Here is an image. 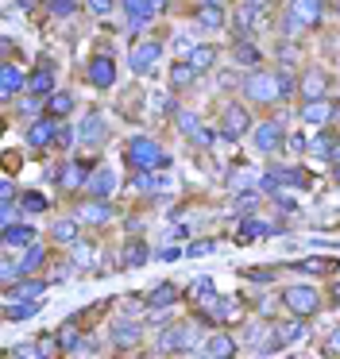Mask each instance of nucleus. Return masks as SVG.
Wrapping results in <instances>:
<instances>
[{"label":"nucleus","mask_w":340,"mask_h":359,"mask_svg":"<svg viewBox=\"0 0 340 359\" xmlns=\"http://www.w3.org/2000/svg\"><path fill=\"white\" fill-rule=\"evenodd\" d=\"M128 163L136 166V170H162V166H170V158L155 140L136 135V140H128Z\"/></svg>","instance_id":"f257e3e1"},{"label":"nucleus","mask_w":340,"mask_h":359,"mask_svg":"<svg viewBox=\"0 0 340 359\" xmlns=\"http://www.w3.org/2000/svg\"><path fill=\"white\" fill-rule=\"evenodd\" d=\"M244 97L255 104H270V101H282V86H278V74L267 70H251L244 78Z\"/></svg>","instance_id":"f03ea898"},{"label":"nucleus","mask_w":340,"mask_h":359,"mask_svg":"<svg viewBox=\"0 0 340 359\" xmlns=\"http://www.w3.org/2000/svg\"><path fill=\"white\" fill-rule=\"evenodd\" d=\"M282 302H286V309H290L294 317H313V313L321 309V294H317L313 286H286Z\"/></svg>","instance_id":"7ed1b4c3"},{"label":"nucleus","mask_w":340,"mask_h":359,"mask_svg":"<svg viewBox=\"0 0 340 359\" xmlns=\"http://www.w3.org/2000/svg\"><path fill=\"white\" fill-rule=\"evenodd\" d=\"M159 58H162V43L159 39H143V43H136V47H131L128 66L136 74H151L155 66H159Z\"/></svg>","instance_id":"20e7f679"},{"label":"nucleus","mask_w":340,"mask_h":359,"mask_svg":"<svg viewBox=\"0 0 340 359\" xmlns=\"http://www.w3.org/2000/svg\"><path fill=\"white\" fill-rule=\"evenodd\" d=\"M221 128H224V140L228 143H236V140H244V132L251 128V116H247V109L244 104H228L224 109V120H221Z\"/></svg>","instance_id":"39448f33"},{"label":"nucleus","mask_w":340,"mask_h":359,"mask_svg":"<svg viewBox=\"0 0 340 359\" xmlns=\"http://www.w3.org/2000/svg\"><path fill=\"white\" fill-rule=\"evenodd\" d=\"M197 340V332H193L190 325H174L166 328V332L159 336V351L162 355H174V351H190V344Z\"/></svg>","instance_id":"423d86ee"},{"label":"nucleus","mask_w":340,"mask_h":359,"mask_svg":"<svg viewBox=\"0 0 340 359\" xmlns=\"http://www.w3.org/2000/svg\"><path fill=\"white\" fill-rule=\"evenodd\" d=\"M85 78H89V86H97V89H108L116 81V62L108 55H97L89 62V70H85Z\"/></svg>","instance_id":"0eeeda50"},{"label":"nucleus","mask_w":340,"mask_h":359,"mask_svg":"<svg viewBox=\"0 0 340 359\" xmlns=\"http://www.w3.org/2000/svg\"><path fill=\"white\" fill-rule=\"evenodd\" d=\"M321 0H290V20H298L301 27H317L321 24Z\"/></svg>","instance_id":"6e6552de"},{"label":"nucleus","mask_w":340,"mask_h":359,"mask_svg":"<svg viewBox=\"0 0 340 359\" xmlns=\"http://www.w3.org/2000/svg\"><path fill=\"white\" fill-rule=\"evenodd\" d=\"M105 135H108V128H105V120H100L97 112H89V116L81 120V128H77V140H81L85 147H100Z\"/></svg>","instance_id":"1a4fd4ad"},{"label":"nucleus","mask_w":340,"mask_h":359,"mask_svg":"<svg viewBox=\"0 0 340 359\" xmlns=\"http://www.w3.org/2000/svg\"><path fill=\"white\" fill-rule=\"evenodd\" d=\"M205 317H213L216 325H232V320H240L244 317V313H240V297H216V302L205 309Z\"/></svg>","instance_id":"9d476101"},{"label":"nucleus","mask_w":340,"mask_h":359,"mask_svg":"<svg viewBox=\"0 0 340 359\" xmlns=\"http://www.w3.org/2000/svg\"><path fill=\"white\" fill-rule=\"evenodd\" d=\"M255 147L263 151V155H270V151L282 147V124H275V120H267V124L255 128Z\"/></svg>","instance_id":"9b49d317"},{"label":"nucleus","mask_w":340,"mask_h":359,"mask_svg":"<svg viewBox=\"0 0 340 359\" xmlns=\"http://www.w3.org/2000/svg\"><path fill=\"white\" fill-rule=\"evenodd\" d=\"M275 232H282V224H270V220H255V217H247L244 224L236 228V240H240V243H247V240H259V236H275Z\"/></svg>","instance_id":"f8f14e48"},{"label":"nucleus","mask_w":340,"mask_h":359,"mask_svg":"<svg viewBox=\"0 0 340 359\" xmlns=\"http://www.w3.org/2000/svg\"><path fill=\"white\" fill-rule=\"evenodd\" d=\"M298 89L306 101H321V97H329V78H325V70H306Z\"/></svg>","instance_id":"ddd939ff"},{"label":"nucleus","mask_w":340,"mask_h":359,"mask_svg":"<svg viewBox=\"0 0 340 359\" xmlns=\"http://www.w3.org/2000/svg\"><path fill=\"white\" fill-rule=\"evenodd\" d=\"M77 220H85V224H108V220H112V205H108L105 197H93L89 205L77 209Z\"/></svg>","instance_id":"4468645a"},{"label":"nucleus","mask_w":340,"mask_h":359,"mask_svg":"<svg viewBox=\"0 0 340 359\" xmlns=\"http://www.w3.org/2000/svg\"><path fill=\"white\" fill-rule=\"evenodd\" d=\"M332 116H336V104H332L329 97L301 104V120H306V124H325V120H332Z\"/></svg>","instance_id":"2eb2a0df"},{"label":"nucleus","mask_w":340,"mask_h":359,"mask_svg":"<svg viewBox=\"0 0 340 359\" xmlns=\"http://www.w3.org/2000/svg\"><path fill=\"white\" fill-rule=\"evenodd\" d=\"M178 297H182V290H178L174 282H159V286L147 294V309H170Z\"/></svg>","instance_id":"dca6fc26"},{"label":"nucleus","mask_w":340,"mask_h":359,"mask_svg":"<svg viewBox=\"0 0 340 359\" xmlns=\"http://www.w3.org/2000/svg\"><path fill=\"white\" fill-rule=\"evenodd\" d=\"M20 89H27V78H23L20 66L8 62V66H4V74H0V97H4V101H12V97L20 93Z\"/></svg>","instance_id":"f3484780"},{"label":"nucleus","mask_w":340,"mask_h":359,"mask_svg":"<svg viewBox=\"0 0 340 359\" xmlns=\"http://www.w3.org/2000/svg\"><path fill=\"white\" fill-rule=\"evenodd\" d=\"M85 178H89V170H85L81 163H62V170H58V186L62 189H85Z\"/></svg>","instance_id":"a211bd4d"},{"label":"nucleus","mask_w":340,"mask_h":359,"mask_svg":"<svg viewBox=\"0 0 340 359\" xmlns=\"http://www.w3.org/2000/svg\"><path fill=\"white\" fill-rule=\"evenodd\" d=\"M85 189H89V197H112L116 174L112 170H93L89 178H85Z\"/></svg>","instance_id":"6ab92c4d"},{"label":"nucleus","mask_w":340,"mask_h":359,"mask_svg":"<svg viewBox=\"0 0 340 359\" xmlns=\"http://www.w3.org/2000/svg\"><path fill=\"white\" fill-rule=\"evenodd\" d=\"M43 290H46V282H35V278H27V274H23V282H15V286H8L4 302H31V297H39Z\"/></svg>","instance_id":"aec40b11"},{"label":"nucleus","mask_w":340,"mask_h":359,"mask_svg":"<svg viewBox=\"0 0 340 359\" xmlns=\"http://www.w3.org/2000/svg\"><path fill=\"white\" fill-rule=\"evenodd\" d=\"M54 132H58V124H54V116H46V120H35V124L27 128V143H31V147H46V143H54Z\"/></svg>","instance_id":"412c9836"},{"label":"nucleus","mask_w":340,"mask_h":359,"mask_svg":"<svg viewBox=\"0 0 340 359\" xmlns=\"http://www.w3.org/2000/svg\"><path fill=\"white\" fill-rule=\"evenodd\" d=\"M201 351H205V355H213V359H228V355H236V340H232L228 332H213Z\"/></svg>","instance_id":"4be33fe9"},{"label":"nucleus","mask_w":340,"mask_h":359,"mask_svg":"<svg viewBox=\"0 0 340 359\" xmlns=\"http://www.w3.org/2000/svg\"><path fill=\"white\" fill-rule=\"evenodd\" d=\"M112 340L120 344V348H136V344L143 340V328H139L136 320H116V325H112Z\"/></svg>","instance_id":"5701e85b"},{"label":"nucleus","mask_w":340,"mask_h":359,"mask_svg":"<svg viewBox=\"0 0 340 359\" xmlns=\"http://www.w3.org/2000/svg\"><path fill=\"white\" fill-rule=\"evenodd\" d=\"M0 243L4 248H27V243H35V228L31 224H12L0 232Z\"/></svg>","instance_id":"b1692460"},{"label":"nucleus","mask_w":340,"mask_h":359,"mask_svg":"<svg viewBox=\"0 0 340 359\" xmlns=\"http://www.w3.org/2000/svg\"><path fill=\"white\" fill-rule=\"evenodd\" d=\"M185 62H190L197 74L213 70V66H216V47H209V43H201V47H190V55H185Z\"/></svg>","instance_id":"393cba45"},{"label":"nucleus","mask_w":340,"mask_h":359,"mask_svg":"<svg viewBox=\"0 0 340 359\" xmlns=\"http://www.w3.org/2000/svg\"><path fill=\"white\" fill-rule=\"evenodd\" d=\"M120 8L128 12V20H131L136 27H143L147 20L155 16V4H151V0H120Z\"/></svg>","instance_id":"a878e982"},{"label":"nucleus","mask_w":340,"mask_h":359,"mask_svg":"<svg viewBox=\"0 0 340 359\" xmlns=\"http://www.w3.org/2000/svg\"><path fill=\"white\" fill-rule=\"evenodd\" d=\"M27 93H35V97H51L54 93V74H51V66H39L35 74L27 78Z\"/></svg>","instance_id":"bb28decb"},{"label":"nucleus","mask_w":340,"mask_h":359,"mask_svg":"<svg viewBox=\"0 0 340 359\" xmlns=\"http://www.w3.org/2000/svg\"><path fill=\"white\" fill-rule=\"evenodd\" d=\"M190 302H197L201 309H209V305L216 302V286H213V278H193V286H190Z\"/></svg>","instance_id":"cd10ccee"},{"label":"nucleus","mask_w":340,"mask_h":359,"mask_svg":"<svg viewBox=\"0 0 340 359\" xmlns=\"http://www.w3.org/2000/svg\"><path fill=\"white\" fill-rule=\"evenodd\" d=\"M35 313H39V297H31V302H4L8 320H31Z\"/></svg>","instance_id":"c85d7f7f"},{"label":"nucleus","mask_w":340,"mask_h":359,"mask_svg":"<svg viewBox=\"0 0 340 359\" xmlns=\"http://www.w3.org/2000/svg\"><path fill=\"white\" fill-rule=\"evenodd\" d=\"M43 259H46V251L39 248V243H27V248H23V255H20V274L39 271V266H43Z\"/></svg>","instance_id":"c756f323"},{"label":"nucleus","mask_w":340,"mask_h":359,"mask_svg":"<svg viewBox=\"0 0 340 359\" xmlns=\"http://www.w3.org/2000/svg\"><path fill=\"white\" fill-rule=\"evenodd\" d=\"M70 109H74V97L70 93H51L46 97V116L62 120V116H70Z\"/></svg>","instance_id":"7c9ffc66"},{"label":"nucleus","mask_w":340,"mask_h":359,"mask_svg":"<svg viewBox=\"0 0 340 359\" xmlns=\"http://www.w3.org/2000/svg\"><path fill=\"white\" fill-rule=\"evenodd\" d=\"M197 24H201V27H209V32L224 27V12H221V4H201V8H197Z\"/></svg>","instance_id":"2f4dec72"},{"label":"nucleus","mask_w":340,"mask_h":359,"mask_svg":"<svg viewBox=\"0 0 340 359\" xmlns=\"http://www.w3.org/2000/svg\"><path fill=\"white\" fill-rule=\"evenodd\" d=\"M255 4H244V8L236 12V20H232V24H236V39H247V35H251V27H255Z\"/></svg>","instance_id":"473e14b6"},{"label":"nucleus","mask_w":340,"mask_h":359,"mask_svg":"<svg viewBox=\"0 0 340 359\" xmlns=\"http://www.w3.org/2000/svg\"><path fill=\"white\" fill-rule=\"evenodd\" d=\"M278 332V340L282 344H294V340H301L306 336V317H298V320H286V325H278L275 328Z\"/></svg>","instance_id":"72a5a7b5"},{"label":"nucleus","mask_w":340,"mask_h":359,"mask_svg":"<svg viewBox=\"0 0 340 359\" xmlns=\"http://www.w3.org/2000/svg\"><path fill=\"white\" fill-rule=\"evenodd\" d=\"M294 271H301V274H329V271H336V263H329V259H298Z\"/></svg>","instance_id":"f704fd0d"},{"label":"nucleus","mask_w":340,"mask_h":359,"mask_svg":"<svg viewBox=\"0 0 340 359\" xmlns=\"http://www.w3.org/2000/svg\"><path fill=\"white\" fill-rule=\"evenodd\" d=\"M232 58H236L240 66H259V50H255L247 39H240L236 47H232Z\"/></svg>","instance_id":"c9c22d12"},{"label":"nucleus","mask_w":340,"mask_h":359,"mask_svg":"<svg viewBox=\"0 0 340 359\" xmlns=\"http://www.w3.org/2000/svg\"><path fill=\"white\" fill-rule=\"evenodd\" d=\"M193 74H197V70H193L190 62H178L174 70H170V86H174V89H185V86L193 81Z\"/></svg>","instance_id":"e433bc0d"},{"label":"nucleus","mask_w":340,"mask_h":359,"mask_svg":"<svg viewBox=\"0 0 340 359\" xmlns=\"http://www.w3.org/2000/svg\"><path fill=\"white\" fill-rule=\"evenodd\" d=\"M51 236H54L58 243H74V240H77V224H74V220H58V224L51 228Z\"/></svg>","instance_id":"4c0bfd02"},{"label":"nucleus","mask_w":340,"mask_h":359,"mask_svg":"<svg viewBox=\"0 0 340 359\" xmlns=\"http://www.w3.org/2000/svg\"><path fill=\"white\" fill-rule=\"evenodd\" d=\"M20 209H23V217H27V212H43L46 209V197L43 194H23L20 197Z\"/></svg>","instance_id":"58836bf2"},{"label":"nucleus","mask_w":340,"mask_h":359,"mask_svg":"<svg viewBox=\"0 0 340 359\" xmlns=\"http://www.w3.org/2000/svg\"><path fill=\"white\" fill-rule=\"evenodd\" d=\"M147 263V248L143 243H128V255H124V266H143Z\"/></svg>","instance_id":"ea45409f"},{"label":"nucleus","mask_w":340,"mask_h":359,"mask_svg":"<svg viewBox=\"0 0 340 359\" xmlns=\"http://www.w3.org/2000/svg\"><path fill=\"white\" fill-rule=\"evenodd\" d=\"M77 340H81V336H77V325H74V320H70V325H62V328H58V344H62V348H66V351L74 348Z\"/></svg>","instance_id":"a19ab883"},{"label":"nucleus","mask_w":340,"mask_h":359,"mask_svg":"<svg viewBox=\"0 0 340 359\" xmlns=\"http://www.w3.org/2000/svg\"><path fill=\"white\" fill-rule=\"evenodd\" d=\"M178 128H182V132L190 135V140L201 132V124H197V116H193V112H178Z\"/></svg>","instance_id":"79ce46f5"},{"label":"nucleus","mask_w":340,"mask_h":359,"mask_svg":"<svg viewBox=\"0 0 340 359\" xmlns=\"http://www.w3.org/2000/svg\"><path fill=\"white\" fill-rule=\"evenodd\" d=\"M0 278H4V286H15V278H20V263L4 259V263H0Z\"/></svg>","instance_id":"37998d69"},{"label":"nucleus","mask_w":340,"mask_h":359,"mask_svg":"<svg viewBox=\"0 0 340 359\" xmlns=\"http://www.w3.org/2000/svg\"><path fill=\"white\" fill-rule=\"evenodd\" d=\"M93 351H97V344H93V336H81V340H77L74 348L66 351V355H93Z\"/></svg>","instance_id":"c03bdc74"},{"label":"nucleus","mask_w":340,"mask_h":359,"mask_svg":"<svg viewBox=\"0 0 340 359\" xmlns=\"http://www.w3.org/2000/svg\"><path fill=\"white\" fill-rule=\"evenodd\" d=\"M74 8H77V0H51V12H54V16H62V20L74 16Z\"/></svg>","instance_id":"a18cd8bd"},{"label":"nucleus","mask_w":340,"mask_h":359,"mask_svg":"<svg viewBox=\"0 0 340 359\" xmlns=\"http://www.w3.org/2000/svg\"><path fill=\"white\" fill-rule=\"evenodd\" d=\"M244 278H255V282H270V278H275V271H270V266H247V271H244Z\"/></svg>","instance_id":"49530a36"},{"label":"nucleus","mask_w":340,"mask_h":359,"mask_svg":"<svg viewBox=\"0 0 340 359\" xmlns=\"http://www.w3.org/2000/svg\"><path fill=\"white\" fill-rule=\"evenodd\" d=\"M209 251H213V240H193L190 248H185V255L201 259V255H209Z\"/></svg>","instance_id":"de8ad7c7"},{"label":"nucleus","mask_w":340,"mask_h":359,"mask_svg":"<svg viewBox=\"0 0 340 359\" xmlns=\"http://www.w3.org/2000/svg\"><path fill=\"white\" fill-rule=\"evenodd\" d=\"M15 224V205L4 201V209H0V228H12Z\"/></svg>","instance_id":"09e8293b"},{"label":"nucleus","mask_w":340,"mask_h":359,"mask_svg":"<svg viewBox=\"0 0 340 359\" xmlns=\"http://www.w3.org/2000/svg\"><path fill=\"white\" fill-rule=\"evenodd\" d=\"M54 143H58V147H70V143H74V132H70L66 124H58V132H54Z\"/></svg>","instance_id":"8fccbe9b"},{"label":"nucleus","mask_w":340,"mask_h":359,"mask_svg":"<svg viewBox=\"0 0 340 359\" xmlns=\"http://www.w3.org/2000/svg\"><path fill=\"white\" fill-rule=\"evenodd\" d=\"M89 12L93 16H108L112 12V0H89Z\"/></svg>","instance_id":"3c124183"},{"label":"nucleus","mask_w":340,"mask_h":359,"mask_svg":"<svg viewBox=\"0 0 340 359\" xmlns=\"http://www.w3.org/2000/svg\"><path fill=\"white\" fill-rule=\"evenodd\" d=\"M12 355H15V359H23V355L31 359V355H39V344H23V348H12Z\"/></svg>","instance_id":"603ef678"},{"label":"nucleus","mask_w":340,"mask_h":359,"mask_svg":"<svg viewBox=\"0 0 340 359\" xmlns=\"http://www.w3.org/2000/svg\"><path fill=\"white\" fill-rule=\"evenodd\" d=\"M178 255H182V248H174V243H170V248H162V251H159V259H162V263H174Z\"/></svg>","instance_id":"864d4df0"},{"label":"nucleus","mask_w":340,"mask_h":359,"mask_svg":"<svg viewBox=\"0 0 340 359\" xmlns=\"http://www.w3.org/2000/svg\"><path fill=\"white\" fill-rule=\"evenodd\" d=\"M39 355H54V340H51V336H43V340H39Z\"/></svg>","instance_id":"5fc2aeb1"},{"label":"nucleus","mask_w":340,"mask_h":359,"mask_svg":"<svg viewBox=\"0 0 340 359\" xmlns=\"http://www.w3.org/2000/svg\"><path fill=\"white\" fill-rule=\"evenodd\" d=\"M329 351H336V355H340V328H332V332H329Z\"/></svg>","instance_id":"6e6d98bb"},{"label":"nucleus","mask_w":340,"mask_h":359,"mask_svg":"<svg viewBox=\"0 0 340 359\" xmlns=\"http://www.w3.org/2000/svg\"><path fill=\"white\" fill-rule=\"evenodd\" d=\"M290 151L298 155V151H306V135H290Z\"/></svg>","instance_id":"4d7b16f0"},{"label":"nucleus","mask_w":340,"mask_h":359,"mask_svg":"<svg viewBox=\"0 0 340 359\" xmlns=\"http://www.w3.org/2000/svg\"><path fill=\"white\" fill-rule=\"evenodd\" d=\"M20 109H23V116H27V112H39V101H35V93H31V97H27V101H23V104H20Z\"/></svg>","instance_id":"13d9d810"},{"label":"nucleus","mask_w":340,"mask_h":359,"mask_svg":"<svg viewBox=\"0 0 340 359\" xmlns=\"http://www.w3.org/2000/svg\"><path fill=\"white\" fill-rule=\"evenodd\" d=\"M0 194H4V201H12V197H15V186H12V182H4V186H0Z\"/></svg>","instance_id":"bf43d9fd"},{"label":"nucleus","mask_w":340,"mask_h":359,"mask_svg":"<svg viewBox=\"0 0 340 359\" xmlns=\"http://www.w3.org/2000/svg\"><path fill=\"white\" fill-rule=\"evenodd\" d=\"M329 158H332V166H340V143H332V151H329Z\"/></svg>","instance_id":"052dcab7"},{"label":"nucleus","mask_w":340,"mask_h":359,"mask_svg":"<svg viewBox=\"0 0 340 359\" xmlns=\"http://www.w3.org/2000/svg\"><path fill=\"white\" fill-rule=\"evenodd\" d=\"M247 4H255V8L263 12V8H267V4H270V0H247Z\"/></svg>","instance_id":"680f3d73"},{"label":"nucleus","mask_w":340,"mask_h":359,"mask_svg":"<svg viewBox=\"0 0 340 359\" xmlns=\"http://www.w3.org/2000/svg\"><path fill=\"white\" fill-rule=\"evenodd\" d=\"M151 4H155V12H162V8H166V0H151Z\"/></svg>","instance_id":"e2e57ef3"},{"label":"nucleus","mask_w":340,"mask_h":359,"mask_svg":"<svg viewBox=\"0 0 340 359\" xmlns=\"http://www.w3.org/2000/svg\"><path fill=\"white\" fill-rule=\"evenodd\" d=\"M201 4H224V0H201Z\"/></svg>","instance_id":"0e129e2a"},{"label":"nucleus","mask_w":340,"mask_h":359,"mask_svg":"<svg viewBox=\"0 0 340 359\" xmlns=\"http://www.w3.org/2000/svg\"><path fill=\"white\" fill-rule=\"evenodd\" d=\"M332 297H336V305H340V286H336V294H332Z\"/></svg>","instance_id":"69168bd1"}]
</instances>
